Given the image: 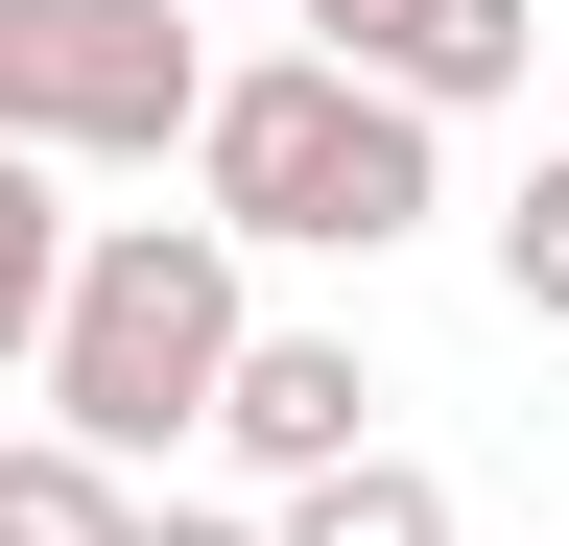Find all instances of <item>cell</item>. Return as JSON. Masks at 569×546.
<instances>
[{
    "instance_id": "cell-2",
    "label": "cell",
    "mask_w": 569,
    "mask_h": 546,
    "mask_svg": "<svg viewBox=\"0 0 569 546\" xmlns=\"http://www.w3.org/2000/svg\"><path fill=\"white\" fill-rule=\"evenodd\" d=\"M427 215H451V190H427V119L356 96V72H309V48H261V72L190 96V238L380 261V238H427Z\"/></svg>"
},
{
    "instance_id": "cell-6",
    "label": "cell",
    "mask_w": 569,
    "mask_h": 546,
    "mask_svg": "<svg viewBox=\"0 0 569 546\" xmlns=\"http://www.w3.org/2000/svg\"><path fill=\"white\" fill-rule=\"evenodd\" d=\"M261 546H475V523H451V475H427V451H332V475H284Z\"/></svg>"
},
{
    "instance_id": "cell-7",
    "label": "cell",
    "mask_w": 569,
    "mask_h": 546,
    "mask_svg": "<svg viewBox=\"0 0 569 546\" xmlns=\"http://www.w3.org/2000/svg\"><path fill=\"white\" fill-rule=\"evenodd\" d=\"M48 286H71V190H48V167H0V380L48 357Z\"/></svg>"
},
{
    "instance_id": "cell-3",
    "label": "cell",
    "mask_w": 569,
    "mask_h": 546,
    "mask_svg": "<svg viewBox=\"0 0 569 546\" xmlns=\"http://www.w3.org/2000/svg\"><path fill=\"white\" fill-rule=\"evenodd\" d=\"M190 96V0H0V167H167Z\"/></svg>"
},
{
    "instance_id": "cell-5",
    "label": "cell",
    "mask_w": 569,
    "mask_h": 546,
    "mask_svg": "<svg viewBox=\"0 0 569 546\" xmlns=\"http://www.w3.org/2000/svg\"><path fill=\"white\" fill-rule=\"evenodd\" d=\"M213 451H238V475H332V451H380L356 332H238V357H213Z\"/></svg>"
},
{
    "instance_id": "cell-10",
    "label": "cell",
    "mask_w": 569,
    "mask_h": 546,
    "mask_svg": "<svg viewBox=\"0 0 569 546\" xmlns=\"http://www.w3.org/2000/svg\"><path fill=\"white\" fill-rule=\"evenodd\" d=\"M119 546H261V523H213V499H167V523H119Z\"/></svg>"
},
{
    "instance_id": "cell-9",
    "label": "cell",
    "mask_w": 569,
    "mask_h": 546,
    "mask_svg": "<svg viewBox=\"0 0 569 546\" xmlns=\"http://www.w3.org/2000/svg\"><path fill=\"white\" fill-rule=\"evenodd\" d=\"M498 309H522V332H569V143L498 190Z\"/></svg>"
},
{
    "instance_id": "cell-8",
    "label": "cell",
    "mask_w": 569,
    "mask_h": 546,
    "mask_svg": "<svg viewBox=\"0 0 569 546\" xmlns=\"http://www.w3.org/2000/svg\"><path fill=\"white\" fill-rule=\"evenodd\" d=\"M119 523H142V499H119L96 451H48V428L0 451V546H119Z\"/></svg>"
},
{
    "instance_id": "cell-1",
    "label": "cell",
    "mask_w": 569,
    "mask_h": 546,
    "mask_svg": "<svg viewBox=\"0 0 569 546\" xmlns=\"http://www.w3.org/2000/svg\"><path fill=\"white\" fill-rule=\"evenodd\" d=\"M238 238H190V215H71V286H48V451H96L119 499H142V451H190L213 428V357H238Z\"/></svg>"
},
{
    "instance_id": "cell-4",
    "label": "cell",
    "mask_w": 569,
    "mask_h": 546,
    "mask_svg": "<svg viewBox=\"0 0 569 546\" xmlns=\"http://www.w3.org/2000/svg\"><path fill=\"white\" fill-rule=\"evenodd\" d=\"M284 24H309V72H356V96H403V119H475V96H522L546 0H284Z\"/></svg>"
}]
</instances>
